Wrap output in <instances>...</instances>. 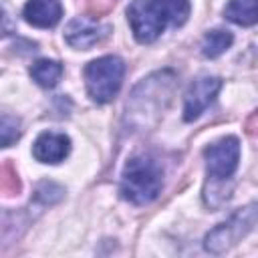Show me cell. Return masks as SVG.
Listing matches in <instances>:
<instances>
[{
	"instance_id": "1",
	"label": "cell",
	"mask_w": 258,
	"mask_h": 258,
	"mask_svg": "<svg viewBox=\"0 0 258 258\" xmlns=\"http://www.w3.org/2000/svg\"><path fill=\"white\" fill-rule=\"evenodd\" d=\"M175 83V73L171 69H163L151 73L133 87L125 105V121L131 131H149L157 125L165 107L169 105Z\"/></svg>"
},
{
	"instance_id": "2",
	"label": "cell",
	"mask_w": 258,
	"mask_h": 258,
	"mask_svg": "<svg viewBox=\"0 0 258 258\" xmlns=\"http://www.w3.org/2000/svg\"><path fill=\"white\" fill-rule=\"evenodd\" d=\"M189 10V0H133L127 6V20L135 40L149 44L167 26L185 24Z\"/></svg>"
},
{
	"instance_id": "3",
	"label": "cell",
	"mask_w": 258,
	"mask_h": 258,
	"mask_svg": "<svg viewBox=\"0 0 258 258\" xmlns=\"http://www.w3.org/2000/svg\"><path fill=\"white\" fill-rule=\"evenodd\" d=\"M161 187H163V169L157 163V159L145 153L127 159L119 185V194L123 200L135 206H145L157 200Z\"/></svg>"
},
{
	"instance_id": "4",
	"label": "cell",
	"mask_w": 258,
	"mask_h": 258,
	"mask_svg": "<svg viewBox=\"0 0 258 258\" xmlns=\"http://www.w3.org/2000/svg\"><path fill=\"white\" fill-rule=\"evenodd\" d=\"M258 224V202H250L236 210L228 220L220 222L204 236V248L210 254H226Z\"/></svg>"
},
{
	"instance_id": "5",
	"label": "cell",
	"mask_w": 258,
	"mask_h": 258,
	"mask_svg": "<svg viewBox=\"0 0 258 258\" xmlns=\"http://www.w3.org/2000/svg\"><path fill=\"white\" fill-rule=\"evenodd\" d=\"M123 77H125V62L119 56L107 54L91 60L85 67V85L89 97L95 103L113 101L123 85Z\"/></svg>"
},
{
	"instance_id": "6",
	"label": "cell",
	"mask_w": 258,
	"mask_h": 258,
	"mask_svg": "<svg viewBox=\"0 0 258 258\" xmlns=\"http://www.w3.org/2000/svg\"><path fill=\"white\" fill-rule=\"evenodd\" d=\"M208 177L214 181H230L240 161V141L234 135L222 137L204 149Z\"/></svg>"
},
{
	"instance_id": "7",
	"label": "cell",
	"mask_w": 258,
	"mask_h": 258,
	"mask_svg": "<svg viewBox=\"0 0 258 258\" xmlns=\"http://www.w3.org/2000/svg\"><path fill=\"white\" fill-rule=\"evenodd\" d=\"M222 89V79L218 77H198L183 95V121H196L218 97Z\"/></svg>"
},
{
	"instance_id": "8",
	"label": "cell",
	"mask_w": 258,
	"mask_h": 258,
	"mask_svg": "<svg viewBox=\"0 0 258 258\" xmlns=\"http://www.w3.org/2000/svg\"><path fill=\"white\" fill-rule=\"evenodd\" d=\"M109 32H111L109 24H101L99 20H95L91 16H77L67 24L64 40L73 48L89 50L91 46H95L101 40H105L109 36Z\"/></svg>"
},
{
	"instance_id": "9",
	"label": "cell",
	"mask_w": 258,
	"mask_h": 258,
	"mask_svg": "<svg viewBox=\"0 0 258 258\" xmlns=\"http://www.w3.org/2000/svg\"><path fill=\"white\" fill-rule=\"evenodd\" d=\"M71 153V139L58 131H44L32 145V155L40 163H60Z\"/></svg>"
},
{
	"instance_id": "10",
	"label": "cell",
	"mask_w": 258,
	"mask_h": 258,
	"mask_svg": "<svg viewBox=\"0 0 258 258\" xmlns=\"http://www.w3.org/2000/svg\"><path fill=\"white\" fill-rule=\"evenodd\" d=\"M22 16L36 28H52L62 16V4L60 0H28L24 4Z\"/></svg>"
},
{
	"instance_id": "11",
	"label": "cell",
	"mask_w": 258,
	"mask_h": 258,
	"mask_svg": "<svg viewBox=\"0 0 258 258\" xmlns=\"http://www.w3.org/2000/svg\"><path fill=\"white\" fill-rule=\"evenodd\" d=\"M224 16L238 26H252L258 22V0H230Z\"/></svg>"
},
{
	"instance_id": "12",
	"label": "cell",
	"mask_w": 258,
	"mask_h": 258,
	"mask_svg": "<svg viewBox=\"0 0 258 258\" xmlns=\"http://www.w3.org/2000/svg\"><path fill=\"white\" fill-rule=\"evenodd\" d=\"M30 77L34 79L36 85H40L44 89H52L62 77V64L56 62V60L38 58L30 67Z\"/></svg>"
},
{
	"instance_id": "13",
	"label": "cell",
	"mask_w": 258,
	"mask_h": 258,
	"mask_svg": "<svg viewBox=\"0 0 258 258\" xmlns=\"http://www.w3.org/2000/svg\"><path fill=\"white\" fill-rule=\"evenodd\" d=\"M232 42H234V36L230 30H224V28L208 30L202 40V54L206 58H216L222 52H226L232 46Z\"/></svg>"
},
{
	"instance_id": "14",
	"label": "cell",
	"mask_w": 258,
	"mask_h": 258,
	"mask_svg": "<svg viewBox=\"0 0 258 258\" xmlns=\"http://www.w3.org/2000/svg\"><path fill=\"white\" fill-rule=\"evenodd\" d=\"M62 196H64V189H62L58 183H54V181H40V183L36 185V189H34V202H36L40 208L52 206V204L60 202Z\"/></svg>"
},
{
	"instance_id": "15",
	"label": "cell",
	"mask_w": 258,
	"mask_h": 258,
	"mask_svg": "<svg viewBox=\"0 0 258 258\" xmlns=\"http://www.w3.org/2000/svg\"><path fill=\"white\" fill-rule=\"evenodd\" d=\"M20 119L8 113H2L0 119V135H2V147H10L18 137H20Z\"/></svg>"
},
{
	"instance_id": "16",
	"label": "cell",
	"mask_w": 258,
	"mask_h": 258,
	"mask_svg": "<svg viewBox=\"0 0 258 258\" xmlns=\"http://www.w3.org/2000/svg\"><path fill=\"white\" fill-rule=\"evenodd\" d=\"M0 187L4 191V196H14L20 191V179H18V173L12 169L10 163H4L2 165V171H0Z\"/></svg>"
},
{
	"instance_id": "17",
	"label": "cell",
	"mask_w": 258,
	"mask_h": 258,
	"mask_svg": "<svg viewBox=\"0 0 258 258\" xmlns=\"http://www.w3.org/2000/svg\"><path fill=\"white\" fill-rule=\"evenodd\" d=\"M246 133L248 135H254V137H258V111H254L248 119H246Z\"/></svg>"
}]
</instances>
